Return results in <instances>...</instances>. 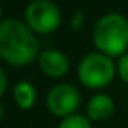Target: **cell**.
<instances>
[{
    "label": "cell",
    "instance_id": "cell-5",
    "mask_svg": "<svg viewBox=\"0 0 128 128\" xmlns=\"http://www.w3.org/2000/svg\"><path fill=\"white\" fill-rule=\"evenodd\" d=\"M80 92L75 86L68 84V83H60L55 84L47 94V109L58 117H65V115H73L76 109L80 106Z\"/></svg>",
    "mask_w": 128,
    "mask_h": 128
},
{
    "label": "cell",
    "instance_id": "cell-4",
    "mask_svg": "<svg viewBox=\"0 0 128 128\" xmlns=\"http://www.w3.org/2000/svg\"><path fill=\"white\" fill-rule=\"evenodd\" d=\"M26 24L39 34L55 31L62 23L60 8L52 0H32L24 12Z\"/></svg>",
    "mask_w": 128,
    "mask_h": 128
},
{
    "label": "cell",
    "instance_id": "cell-8",
    "mask_svg": "<svg viewBox=\"0 0 128 128\" xmlns=\"http://www.w3.org/2000/svg\"><path fill=\"white\" fill-rule=\"evenodd\" d=\"M13 97L20 109H31L36 100V88L29 81H18L13 88Z\"/></svg>",
    "mask_w": 128,
    "mask_h": 128
},
{
    "label": "cell",
    "instance_id": "cell-1",
    "mask_svg": "<svg viewBox=\"0 0 128 128\" xmlns=\"http://www.w3.org/2000/svg\"><path fill=\"white\" fill-rule=\"evenodd\" d=\"M39 42L26 23L6 18L0 24V55L6 63L21 66L38 57Z\"/></svg>",
    "mask_w": 128,
    "mask_h": 128
},
{
    "label": "cell",
    "instance_id": "cell-3",
    "mask_svg": "<svg viewBox=\"0 0 128 128\" xmlns=\"http://www.w3.org/2000/svg\"><path fill=\"white\" fill-rule=\"evenodd\" d=\"M115 75V65L106 54H89L81 60L78 66L80 81L88 88H99L107 86Z\"/></svg>",
    "mask_w": 128,
    "mask_h": 128
},
{
    "label": "cell",
    "instance_id": "cell-12",
    "mask_svg": "<svg viewBox=\"0 0 128 128\" xmlns=\"http://www.w3.org/2000/svg\"><path fill=\"white\" fill-rule=\"evenodd\" d=\"M6 73H5V70L3 68H0V83H2V86H0V94H5V91H6Z\"/></svg>",
    "mask_w": 128,
    "mask_h": 128
},
{
    "label": "cell",
    "instance_id": "cell-6",
    "mask_svg": "<svg viewBox=\"0 0 128 128\" xmlns=\"http://www.w3.org/2000/svg\"><path fill=\"white\" fill-rule=\"evenodd\" d=\"M39 66L46 75L60 78L68 72V58L55 49H47L39 54Z\"/></svg>",
    "mask_w": 128,
    "mask_h": 128
},
{
    "label": "cell",
    "instance_id": "cell-11",
    "mask_svg": "<svg viewBox=\"0 0 128 128\" xmlns=\"http://www.w3.org/2000/svg\"><path fill=\"white\" fill-rule=\"evenodd\" d=\"M83 23H84V15H83V12H76L75 15L72 16V28L80 29L83 26Z\"/></svg>",
    "mask_w": 128,
    "mask_h": 128
},
{
    "label": "cell",
    "instance_id": "cell-10",
    "mask_svg": "<svg viewBox=\"0 0 128 128\" xmlns=\"http://www.w3.org/2000/svg\"><path fill=\"white\" fill-rule=\"evenodd\" d=\"M117 68H118L120 78H122L125 83H128V54H123V55L118 58V65H117Z\"/></svg>",
    "mask_w": 128,
    "mask_h": 128
},
{
    "label": "cell",
    "instance_id": "cell-2",
    "mask_svg": "<svg viewBox=\"0 0 128 128\" xmlns=\"http://www.w3.org/2000/svg\"><path fill=\"white\" fill-rule=\"evenodd\" d=\"M96 47L109 57L123 55L128 47V20L120 13H107L97 20L92 31Z\"/></svg>",
    "mask_w": 128,
    "mask_h": 128
},
{
    "label": "cell",
    "instance_id": "cell-7",
    "mask_svg": "<svg viewBox=\"0 0 128 128\" xmlns=\"http://www.w3.org/2000/svg\"><path fill=\"white\" fill-rule=\"evenodd\" d=\"M114 109H115V104H114V99L107 94H94L92 97L88 102V118L94 120V122H100V120L109 118L114 114Z\"/></svg>",
    "mask_w": 128,
    "mask_h": 128
},
{
    "label": "cell",
    "instance_id": "cell-9",
    "mask_svg": "<svg viewBox=\"0 0 128 128\" xmlns=\"http://www.w3.org/2000/svg\"><path fill=\"white\" fill-rule=\"evenodd\" d=\"M58 128H91V122L88 117H83V115H73L66 117L60 122Z\"/></svg>",
    "mask_w": 128,
    "mask_h": 128
}]
</instances>
